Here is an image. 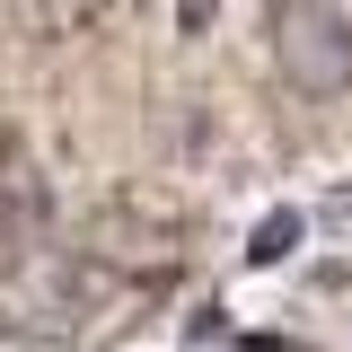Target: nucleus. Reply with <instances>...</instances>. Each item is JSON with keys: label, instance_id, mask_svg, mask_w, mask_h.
<instances>
[{"label": "nucleus", "instance_id": "nucleus-1", "mask_svg": "<svg viewBox=\"0 0 352 352\" xmlns=\"http://www.w3.org/2000/svg\"><path fill=\"white\" fill-rule=\"evenodd\" d=\"M264 53L291 97L326 106L352 88V18L335 0H264Z\"/></svg>", "mask_w": 352, "mask_h": 352}, {"label": "nucleus", "instance_id": "nucleus-2", "mask_svg": "<svg viewBox=\"0 0 352 352\" xmlns=\"http://www.w3.org/2000/svg\"><path fill=\"white\" fill-rule=\"evenodd\" d=\"M97 256L124 264V273H168L176 256H185V229L159 212H132V203H115V212L97 220Z\"/></svg>", "mask_w": 352, "mask_h": 352}, {"label": "nucleus", "instance_id": "nucleus-3", "mask_svg": "<svg viewBox=\"0 0 352 352\" xmlns=\"http://www.w3.org/2000/svg\"><path fill=\"white\" fill-rule=\"evenodd\" d=\"M0 9H9V27L27 44H88V36L115 27L124 0H0Z\"/></svg>", "mask_w": 352, "mask_h": 352}, {"label": "nucleus", "instance_id": "nucleus-4", "mask_svg": "<svg viewBox=\"0 0 352 352\" xmlns=\"http://www.w3.org/2000/svg\"><path fill=\"white\" fill-rule=\"evenodd\" d=\"M291 247H300V212H264V220H256V247H247V256H256V264H282Z\"/></svg>", "mask_w": 352, "mask_h": 352}, {"label": "nucleus", "instance_id": "nucleus-5", "mask_svg": "<svg viewBox=\"0 0 352 352\" xmlns=\"http://www.w3.org/2000/svg\"><path fill=\"white\" fill-rule=\"evenodd\" d=\"M9 220H18V212H9V185H0V238H9Z\"/></svg>", "mask_w": 352, "mask_h": 352}]
</instances>
